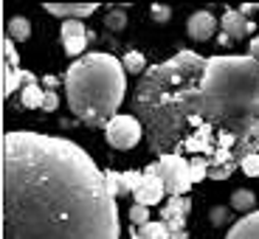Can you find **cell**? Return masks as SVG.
<instances>
[{
	"label": "cell",
	"mask_w": 259,
	"mask_h": 239,
	"mask_svg": "<svg viewBox=\"0 0 259 239\" xmlns=\"http://www.w3.org/2000/svg\"><path fill=\"white\" fill-rule=\"evenodd\" d=\"M133 110L152 155H200L208 180H228L259 152V62L183 48L138 76Z\"/></svg>",
	"instance_id": "1"
},
{
	"label": "cell",
	"mask_w": 259,
	"mask_h": 239,
	"mask_svg": "<svg viewBox=\"0 0 259 239\" xmlns=\"http://www.w3.org/2000/svg\"><path fill=\"white\" fill-rule=\"evenodd\" d=\"M116 197L79 144L14 129L3 138V239H118Z\"/></svg>",
	"instance_id": "2"
},
{
	"label": "cell",
	"mask_w": 259,
	"mask_h": 239,
	"mask_svg": "<svg viewBox=\"0 0 259 239\" xmlns=\"http://www.w3.org/2000/svg\"><path fill=\"white\" fill-rule=\"evenodd\" d=\"M71 113L91 127H107L127 93L124 62L113 54H84L62 76Z\"/></svg>",
	"instance_id": "3"
},
{
	"label": "cell",
	"mask_w": 259,
	"mask_h": 239,
	"mask_svg": "<svg viewBox=\"0 0 259 239\" xmlns=\"http://www.w3.org/2000/svg\"><path fill=\"white\" fill-rule=\"evenodd\" d=\"M144 172L161 177L169 197H186V192L194 186L192 169H189V158H183V155H161L155 163H149Z\"/></svg>",
	"instance_id": "4"
},
{
	"label": "cell",
	"mask_w": 259,
	"mask_h": 239,
	"mask_svg": "<svg viewBox=\"0 0 259 239\" xmlns=\"http://www.w3.org/2000/svg\"><path fill=\"white\" fill-rule=\"evenodd\" d=\"M26 84H37V76L31 71L20 68V57L12 39H3V96H12L14 90H23Z\"/></svg>",
	"instance_id": "5"
},
{
	"label": "cell",
	"mask_w": 259,
	"mask_h": 239,
	"mask_svg": "<svg viewBox=\"0 0 259 239\" xmlns=\"http://www.w3.org/2000/svg\"><path fill=\"white\" fill-rule=\"evenodd\" d=\"M104 135H107V144L113 149H133L144 135V124L138 121L136 116H116L107 127H104Z\"/></svg>",
	"instance_id": "6"
},
{
	"label": "cell",
	"mask_w": 259,
	"mask_h": 239,
	"mask_svg": "<svg viewBox=\"0 0 259 239\" xmlns=\"http://www.w3.org/2000/svg\"><path fill=\"white\" fill-rule=\"evenodd\" d=\"M192 211V197H169L166 206L161 208V222H166L169 233H186V214Z\"/></svg>",
	"instance_id": "7"
},
{
	"label": "cell",
	"mask_w": 259,
	"mask_h": 239,
	"mask_svg": "<svg viewBox=\"0 0 259 239\" xmlns=\"http://www.w3.org/2000/svg\"><path fill=\"white\" fill-rule=\"evenodd\" d=\"M166 194V186H163L161 177L155 175H149V172H144V183L133 192V200L138 203V206H158L161 203V197Z\"/></svg>",
	"instance_id": "8"
},
{
	"label": "cell",
	"mask_w": 259,
	"mask_h": 239,
	"mask_svg": "<svg viewBox=\"0 0 259 239\" xmlns=\"http://www.w3.org/2000/svg\"><path fill=\"white\" fill-rule=\"evenodd\" d=\"M186 34L194 39V42H206L217 34V20H214L211 12H194L192 17L186 20Z\"/></svg>",
	"instance_id": "9"
},
{
	"label": "cell",
	"mask_w": 259,
	"mask_h": 239,
	"mask_svg": "<svg viewBox=\"0 0 259 239\" xmlns=\"http://www.w3.org/2000/svg\"><path fill=\"white\" fill-rule=\"evenodd\" d=\"M220 26H223V34H226L231 42H237V39H242L245 34L253 31V20H248L240 9H228V12L223 14Z\"/></svg>",
	"instance_id": "10"
},
{
	"label": "cell",
	"mask_w": 259,
	"mask_h": 239,
	"mask_svg": "<svg viewBox=\"0 0 259 239\" xmlns=\"http://www.w3.org/2000/svg\"><path fill=\"white\" fill-rule=\"evenodd\" d=\"M42 9L62 20H82V17H91L99 6L96 3H46Z\"/></svg>",
	"instance_id": "11"
},
{
	"label": "cell",
	"mask_w": 259,
	"mask_h": 239,
	"mask_svg": "<svg viewBox=\"0 0 259 239\" xmlns=\"http://www.w3.org/2000/svg\"><path fill=\"white\" fill-rule=\"evenodd\" d=\"M226 239H259V211H251L242 220H237L228 228Z\"/></svg>",
	"instance_id": "12"
},
{
	"label": "cell",
	"mask_w": 259,
	"mask_h": 239,
	"mask_svg": "<svg viewBox=\"0 0 259 239\" xmlns=\"http://www.w3.org/2000/svg\"><path fill=\"white\" fill-rule=\"evenodd\" d=\"M130 239H172V233H169L166 222H147V225L136 228L133 225V231H130Z\"/></svg>",
	"instance_id": "13"
},
{
	"label": "cell",
	"mask_w": 259,
	"mask_h": 239,
	"mask_svg": "<svg viewBox=\"0 0 259 239\" xmlns=\"http://www.w3.org/2000/svg\"><path fill=\"white\" fill-rule=\"evenodd\" d=\"M20 102L26 110H42V104H46V90L39 87V84H26L23 90H20Z\"/></svg>",
	"instance_id": "14"
},
{
	"label": "cell",
	"mask_w": 259,
	"mask_h": 239,
	"mask_svg": "<svg viewBox=\"0 0 259 239\" xmlns=\"http://www.w3.org/2000/svg\"><path fill=\"white\" fill-rule=\"evenodd\" d=\"M104 183H107V192L113 194V197H127L130 194V186H127V177H124V172H116V169H107L104 172Z\"/></svg>",
	"instance_id": "15"
},
{
	"label": "cell",
	"mask_w": 259,
	"mask_h": 239,
	"mask_svg": "<svg viewBox=\"0 0 259 239\" xmlns=\"http://www.w3.org/2000/svg\"><path fill=\"white\" fill-rule=\"evenodd\" d=\"M6 37L12 39V42H26L28 37H31V23H28L26 17H12L6 26Z\"/></svg>",
	"instance_id": "16"
},
{
	"label": "cell",
	"mask_w": 259,
	"mask_h": 239,
	"mask_svg": "<svg viewBox=\"0 0 259 239\" xmlns=\"http://www.w3.org/2000/svg\"><path fill=\"white\" fill-rule=\"evenodd\" d=\"M231 208L240 214H251L253 208H256V194L248 192V188H237V192L231 194Z\"/></svg>",
	"instance_id": "17"
},
{
	"label": "cell",
	"mask_w": 259,
	"mask_h": 239,
	"mask_svg": "<svg viewBox=\"0 0 259 239\" xmlns=\"http://www.w3.org/2000/svg\"><path fill=\"white\" fill-rule=\"evenodd\" d=\"M121 62H124V71H127V73H136V76H138V73H141V76L147 73V59H144V54H141V51H130V54H124Z\"/></svg>",
	"instance_id": "18"
},
{
	"label": "cell",
	"mask_w": 259,
	"mask_h": 239,
	"mask_svg": "<svg viewBox=\"0 0 259 239\" xmlns=\"http://www.w3.org/2000/svg\"><path fill=\"white\" fill-rule=\"evenodd\" d=\"M91 34L88 31L84 37H71V39H62V48L68 57H79V54H84V48H88V42H91Z\"/></svg>",
	"instance_id": "19"
},
{
	"label": "cell",
	"mask_w": 259,
	"mask_h": 239,
	"mask_svg": "<svg viewBox=\"0 0 259 239\" xmlns=\"http://www.w3.org/2000/svg\"><path fill=\"white\" fill-rule=\"evenodd\" d=\"M104 26L110 28V31H121V28L127 26V12H124V9H116V6H113L110 12L104 14Z\"/></svg>",
	"instance_id": "20"
},
{
	"label": "cell",
	"mask_w": 259,
	"mask_h": 239,
	"mask_svg": "<svg viewBox=\"0 0 259 239\" xmlns=\"http://www.w3.org/2000/svg\"><path fill=\"white\" fill-rule=\"evenodd\" d=\"M189 169H192V183H200L208 177V161L206 158H189Z\"/></svg>",
	"instance_id": "21"
},
{
	"label": "cell",
	"mask_w": 259,
	"mask_h": 239,
	"mask_svg": "<svg viewBox=\"0 0 259 239\" xmlns=\"http://www.w3.org/2000/svg\"><path fill=\"white\" fill-rule=\"evenodd\" d=\"M62 39H71V37H84V26H82V20H62Z\"/></svg>",
	"instance_id": "22"
},
{
	"label": "cell",
	"mask_w": 259,
	"mask_h": 239,
	"mask_svg": "<svg viewBox=\"0 0 259 239\" xmlns=\"http://www.w3.org/2000/svg\"><path fill=\"white\" fill-rule=\"evenodd\" d=\"M130 222L136 228H141V225H147V222H152L149 220V208L147 206H138V203H133V208H130Z\"/></svg>",
	"instance_id": "23"
},
{
	"label": "cell",
	"mask_w": 259,
	"mask_h": 239,
	"mask_svg": "<svg viewBox=\"0 0 259 239\" xmlns=\"http://www.w3.org/2000/svg\"><path fill=\"white\" fill-rule=\"evenodd\" d=\"M149 14H152V20H155V23H169V17H172V9H169L166 3H152Z\"/></svg>",
	"instance_id": "24"
},
{
	"label": "cell",
	"mask_w": 259,
	"mask_h": 239,
	"mask_svg": "<svg viewBox=\"0 0 259 239\" xmlns=\"http://www.w3.org/2000/svg\"><path fill=\"white\" fill-rule=\"evenodd\" d=\"M228 217H231V214H228V208L226 206H214L211 208V214H208V220H211V225H217V228H223L228 222Z\"/></svg>",
	"instance_id": "25"
},
{
	"label": "cell",
	"mask_w": 259,
	"mask_h": 239,
	"mask_svg": "<svg viewBox=\"0 0 259 239\" xmlns=\"http://www.w3.org/2000/svg\"><path fill=\"white\" fill-rule=\"evenodd\" d=\"M240 169H242V175H248V177H259V152L251 158H245Z\"/></svg>",
	"instance_id": "26"
},
{
	"label": "cell",
	"mask_w": 259,
	"mask_h": 239,
	"mask_svg": "<svg viewBox=\"0 0 259 239\" xmlns=\"http://www.w3.org/2000/svg\"><path fill=\"white\" fill-rule=\"evenodd\" d=\"M124 177H127L130 194H133V192H136V188L144 183V172H138V169H130V172H124Z\"/></svg>",
	"instance_id": "27"
},
{
	"label": "cell",
	"mask_w": 259,
	"mask_h": 239,
	"mask_svg": "<svg viewBox=\"0 0 259 239\" xmlns=\"http://www.w3.org/2000/svg\"><path fill=\"white\" fill-rule=\"evenodd\" d=\"M59 107V96L54 90H46V104H42V110H48V113H54Z\"/></svg>",
	"instance_id": "28"
},
{
	"label": "cell",
	"mask_w": 259,
	"mask_h": 239,
	"mask_svg": "<svg viewBox=\"0 0 259 239\" xmlns=\"http://www.w3.org/2000/svg\"><path fill=\"white\" fill-rule=\"evenodd\" d=\"M248 57L259 62V37H253V39H251V45H248Z\"/></svg>",
	"instance_id": "29"
},
{
	"label": "cell",
	"mask_w": 259,
	"mask_h": 239,
	"mask_svg": "<svg viewBox=\"0 0 259 239\" xmlns=\"http://www.w3.org/2000/svg\"><path fill=\"white\" fill-rule=\"evenodd\" d=\"M42 84H46V90H54V87L59 84V79L57 76H46V79H42Z\"/></svg>",
	"instance_id": "30"
},
{
	"label": "cell",
	"mask_w": 259,
	"mask_h": 239,
	"mask_svg": "<svg viewBox=\"0 0 259 239\" xmlns=\"http://www.w3.org/2000/svg\"><path fill=\"white\" fill-rule=\"evenodd\" d=\"M240 12L242 14H248V12L253 14V12H259V3H245V6H240Z\"/></svg>",
	"instance_id": "31"
}]
</instances>
